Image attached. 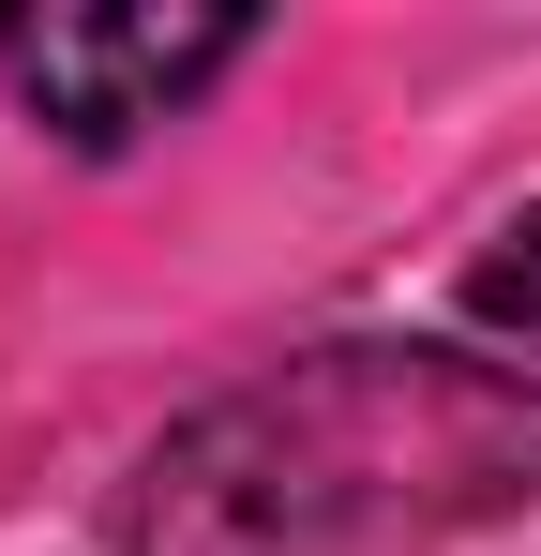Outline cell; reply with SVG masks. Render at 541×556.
Instances as JSON below:
<instances>
[{"label":"cell","mask_w":541,"mask_h":556,"mask_svg":"<svg viewBox=\"0 0 541 556\" xmlns=\"http://www.w3.org/2000/svg\"><path fill=\"white\" fill-rule=\"evenodd\" d=\"M541 496V391L451 346H301L180 421L121 496V556H376Z\"/></svg>","instance_id":"6da1fadb"},{"label":"cell","mask_w":541,"mask_h":556,"mask_svg":"<svg viewBox=\"0 0 541 556\" xmlns=\"http://www.w3.org/2000/svg\"><path fill=\"white\" fill-rule=\"evenodd\" d=\"M241 46H256L241 15H105V0H61V15H15V30H0V76L30 91L46 136L121 151V136H151L166 105H196Z\"/></svg>","instance_id":"7a4b0ae2"},{"label":"cell","mask_w":541,"mask_h":556,"mask_svg":"<svg viewBox=\"0 0 541 556\" xmlns=\"http://www.w3.org/2000/svg\"><path fill=\"white\" fill-rule=\"evenodd\" d=\"M466 316H481L496 346H527V362H541V211H527V226H496V241L466 256Z\"/></svg>","instance_id":"3957f363"}]
</instances>
